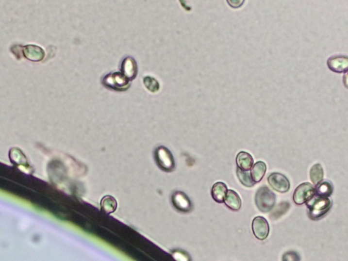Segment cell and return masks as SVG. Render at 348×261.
Masks as SVG:
<instances>
[{
	"label": "cell",
	"instance_id": "obj_20",
	"mask_svg": "<svg viewBox=\"0 0 348 261\" xmlns=\"http://www.w3.org/2000/svg\"><path fill=\"white\" fill-rule=\"evenodd\" d=\"M237 176L240 182L246 187H252L255 185L256 182L253 180L251 173H249V171L242 170L238 167L237 169Z\"/></svg>",
	"mask_w": 348,
	"mask_h": 261
},
{
	"label": "cell",
	"instance_id": "obj_3",
	"mask_svg": "<svg viewBox=\"0 0 348 261\" xmlns=\"http://www.w3.org/2000/svg\"><path fill=\"white\" fill-rule=\"evenodd\" d=\"M131 81L120 72L107 74L101 80L102 85L106 89L116 91H125L130 89Z\"/></svg>",
	"mask_w": 348,
	"mask_h": 261
},
{
	"label": "cell",
	"instance_id": "obj_11",
	"mask_svg": "<svg viewBox=\"0 0 348 261\" xmlns=\"http://www.w3.org/2000/svg\"><path fill=\"white\" fill-rule=\"evenodd\" d=\"M10 160L15 165H17L23 171L24 169H32L28 163V159L21 149L13 148L9 152Z\"/></svg>",
	"mask_w": 348,
	"mask_h": 261
},
{
	"label": "cell",
	"instance_id": "obj_10",
	"mask_svg": "<svg viewBox=\"0 0 348 261\" xmlns=\"http://www.w3.org/2000/svg\"><path fill=\"white\" fill-rule=\"evenodd\" d=\"M120 70L124 76L130 81H133L137 75V65L135 59L132 57H127L123 59L120 65Z\"/></svg>",
	"mask_w": 348,
	"mask_h": 261
},
{
	"label": "cell",
	"instance_id": "obj_21",
	"mask_svg": "<svg viewBox=\"0 0 348 261\" xmlns=\"http://www.w3.org/2000/svg\"><path fill=\"white\" fill-rule=\"evenodd\" d=\"M144 86L151 93H157L160 90V84L157 79L152 76H147L143 79Z\"/></svg>",
	"mask_w": 348,
	"mask_h": 261
},
{
	"label": "cell",
	"instance_id": "obj_2",
	"mask_svg": "<svg viewBox=\"0 0 348 261\" xmlns=\"http://www.w3.org/2000/svg\"><path fill=\"white\" fill-rule=\"evenodd\" d=\"M276 195L267 186H261L256 193V206L263 213L269 212L273 209L276 204Z\"/></svg>",
	"mask_w": 348,
	"mask_h": 261
},
{
	"label": "cell",
	"instance_id": "obj_18",
	"mask_svg": "<svg viewBox=\"0 0 348 261\" xmlns=\"http://www.w3.org/2000/svg\"><path fill=\"white\" fill-rule=\"evenodd\" d=\"M266 171V165L264 162L256 163L251 168V176L254 182H259L262 180Z\"/></svg>",
	"mask_w": 348,
	"mask_h": 261
},
{
	"label": "cell",
	"instance_id": "obj_23",
	"mask_svg": "<svg viewBox=\"0 0 348 261\" xmlns=\"http://www.w3.org/2000/svg\"><path fill=\"white\" fill-rule=\"evenodd\" d=\"M246 0H227V4L232 8H239L242 7Z\"/></svg>",
	"mask_w": 348,
	"mask_h": 261
},
{
	"label": "cell",
	"instance_id": "obj_12",
	"mask_svg": "<svg viewBox=\"0 0 348 261\" xmlns=\"http://www.w3.org/2000/svg\"><path fill=\"white\" fill-rule=\"evenodd\" d=\"M23 55L31 62H40L45 57V51L41 47L35 45H27L23 47Z\"/></svg>",
	"mask_w": 348,
	"mask_h": 261
},
{
	"label": "cell",
	"instance_id": "obj_7",
	"mask_svg": "<svg viewBox=\"0 0 348 261\" xmlns=\"http://www.w3.org/2000/svg\"><path fill=\"white\" fill-rule=\"evenodd\" d=\"M171 203L176 210L181 212H189L193 208V205L188 196L182 191H178L173 193Z\"/></svg>",
	"mask_w": 348,
	"mask_h": 261
},
{
	"label": "cell",
	"instance_id": "obj_13",
	"mask_svg": "<svg viewBox=\"0 0 348 261\" xmlns=\"http://www.w3.org/2000/svg\"><path fill=\"white\" fill-rule=\"evenodd\" d=\"M224 202L229 209L233 211H238L242 207V200L240 196L232 190H228Z\"/></svg>",
	"mask_w": 348,
	"mask_h": 261
},
{
	"label": "cell",
	"instance_id": "obj_19",
	"mask_svg": "<svg viewBox=\"0 0 348 261\" xmlns=\"http://www.w3.org/2000/svg\"><path fill=\"white\" fill-rule=\"evenodd\" d=\"M310 177L314 184L316 185L323 179L324 170L320 163L315 164L310 169Z\"/></svg>",
	"mask_w": 348,
	"mask_h": 261
},
{
	"label": "cell",
	"instance_id": "obj_22",
	"mask_svg": "<svg viewBox=\"0 0 348 261\" xmlns=\"http://www.w3.org/2000/svg\"><path fill=\"white\" fill-rule=\"evenodd\" d=\"M173 257L176 260L179 261H187L188 260V255L184 251L175 250L173 252Z\"/></svg>",
	"mask_w": 348,
	"mask_h": 261
},
{
	"label": "cell",
	"instance_id": "obj_4",
	"mask_svg": "<svg viewBox=\"0 0 348 261\" xmlns=\"http://www.w3.org/2000/svg\"><path fill=\"white\" fill-rule=\"evenodd\" d=\"M154 160L158 167L166 172H171L175 168V161L172 154L166 147H159L154 151Z\"/></svg>",
	"mask_w": 348,
	"mask_h": 261
},
{
	"label": "cell",
	"instance_id": "obj_24",
	"mask_svg": "<svg viewBox=\"0 0 348 261\" xmlns=\"http://www.w3.org/2000/svg\"><path fill=\"white\" fill-rule=\"evenodd\" d=\"M298 254L293 252H287L284 255V257L283 258V260L288 261H298L299 260V257H298Z\"/></svg>",
	"mask_w": 348,
	"mask_h": 261
},
{
	"label": "cell",
	"instance_id": "obj_16",
	"mask_svg": "<svg viewBox=\"0 0 348 261\" xmlns=\"http://www.w3.org/2000/svg\"><path fill=\"white\" fill-rule=\"evenodd\" d=\"M117 206L118 204L116 199L111 196H103L100 203L101 211L107 214L115 212L117 209Z\"/></svg>",
	"mask_w": 348,
	"mask_h": 261
},
{
	"label": "cell",
	"instance_id": "obj_15",
	"mask_svg": "<svg viewBox=\"0 0 348 261\" xmlns=\"http://www.w3.org/2000/svg\"><path fill=\"white\" fill-rule=\"evenodd\" d=\"M236 163H237V167L239 169L244 171H249L252 168L253 163H254V159H253L252 155L249 152H240L236 158Z\"/></svg>",
	"mask_w": 348,
	"mask_h": 261
},
{
	"label": "cell",
	"instance_id": "obj_25",
	"mask_svg": "<svg viewBox=\"0 0 348 261\" xmlns=\"http://www.w3.org/2000/svg\"><path fill=\"white\" fill-rule=\"evenodd\" d=\"M343 82H344L345 87L348 89V71L346 72L343 77Z\"/></svg>",
	"mask_w": 348,
	"mask_h": 261
},
{
	"label": "cell",
	"instance_id": "obj_8",
	"mask_svg": "<svg viewBox=\"0 0 348 261\" xmlns=\"http://www.w3.org/2000/svg\"><path fill=\"white\" fill-rule=\"evenodd\" d=\"M252 228L254 236L259 240H266L269 233V225L267 220L263 216H256L253 220Z\"/></svg>",
	"mask_w": 348,
	"mask_h": 261
},
{
	"label": "cell",
	"instance_id": "obj_1",
	"mask_svg": "<svg viewBox=\"0 0 348 261\" xmlns=\"http://www.w3.org/2000/svg\"><path fill=\"white\" fill-rule=\"evenodd\" d=\"M307 208V213L310 219L320 220L331 210L332 202L329 197H323L314 195L305 203Z\"/></svg>",
	"mask_w": 348,
	"mask_h": 261
},
{
	"label": "cell",
	"instance_id": "obj_9",
	"mask_svg": "<svg viewBox=\"0 0 348 261\" xmlns=\"http://www.w3.org/2000/svg\"><path fill=\"white\" fill-rule=\"evenodd\" d=\"M327 65L331 71L337 74H342L348 71V56L337 55L329 57Z\"/></svg>",
	"mask_w": 348,
	"mask_h": 261
},
{
	"label": "cell",
	"instance_id": "obj_6",
	"mask_svg": "<svg viewBox=\"0 0 348 261\" xmlns=\"http://www.w3.org/2000/svg\"><path fill=\"white\" fill-rule=\"evenodd\" d=\"M268 183L277 192L284 193L289 191L290 184L286 176L280 173H272L267 179Z\"/></svg>",
	"mask_w": 348,
	"mask_h": 261
},
{
	"label": "cell",
	"instance_id": "obj_17",
	"mask_svg": "<svg viewBox=\"0 0 348 261\" xmlns=\"http://www.w3.org/2000/svg\"><path fill=\"white\" fill-rule=\"evenodd\" d=\"M315 195L323 196V197H329L333 193V186L330 181L323 180L319 182L315 185Z\"/></svg>",
	"mask_w": 348,
	"mask_h": 261
},
{
	"label": "cell",
	"instance_id": "obj_5",
	"mask_svg": "<svg viewBox=\"0 0 348 261\" xmlns=\"http://www.w3.org/2000/svg\"><path fill=\"white\" fill-rule=\"evenodd\" d=\"M315 194V187L311 183H303L295 189L293 200L297 205H303Z\"/></svg>",
	"mask_w": 348,
	"mask_h": 261
},
{
	"label": "cell",
	"instance_id": "obj_14",
	"mask_svg": "<svg viewBox=\"0 0 348 261\" xmlns=\"http://www.w3.org/2000/svg\"><path fill=\"white\" fill-rule=\"evenodd\" d=\"M227 186L225 183L216 182L212 186L211 194L212 198L217 203H223L227 196Z\"/></svg>",
	"mask_w": 348,
	"mask_h": 261
}]
</instances>
